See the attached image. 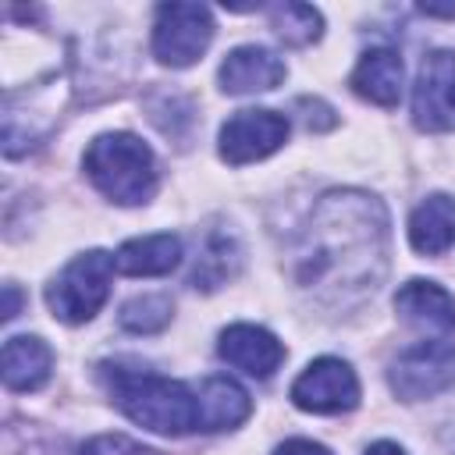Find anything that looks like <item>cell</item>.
I'll use <instances>...</instances> for the list:
<instances>
[{"label": "cell", "instance_id": "1", "mask_svg": "<svg viewBox=\"0 0 455 455\" xmlns=\"http://www.w3.org/2000/svg\"><path fill=\"white\" fill-rule=\"evenodd\" d=\"M100 377L114 398V405L139 427L167 437H181L188 430H199V395L171 377H160L142 366L124 363H103Z\"/></svg>", "mask_w": 455, "mask_h": 455}, {"label": "cell", "instance_id": "2", "mask_svg": "<svg viewBox=\"0 0 455 455\" xmlns=\"http://www.w3.org/2000/svg\"><path fill=\"white\" fill-rule=\"evenodd\" d=\"M85 174L89 181L114 203L135 206L146 203L156 188V160L153 149L132 132H107L96 135L85 149Z\"/></svg>", "mask_w": 455, "mask_h": 455}, {"label": "cell", "instance_id": "3", "mask_svg": "<svg viewBox=\"0 0 455 455\" xmlns=\"http://www.w3.org/2000/svg\"><path fill=\"white\" fill-rule=\"evenodd\" d=\"M114 256L103 249H89L75 256L46 288V306L60 323H85L100 313V306L110 295L114 277Z\"/></svg>", "mask_w": 455, "mask_h": 455}, {"label": "cell", "instance_id": "4", "mask_svg": "<svg viewBox=\"0 0 455 455\" xmlns=\"http://www.w3.org/2000/svg\"><path fill=\"white\" fill-rule=\"evenodd\" d=\"M213 39V18L203 4H160L153 21V53L167 68L196 64Z\"/></svg>", "mask_w": 455, "mask_h": 455}, {"label": "cell", "instance_id": "5", "mask_svg": "<svg viewBox=\"0 0 455 455\" xmlns=\"http://www.w3.org/2000/svg\"><path fill=\"white\" fill-rule=\"evenodd\" d=\"M387 384L402 402H419V398H434L448 391L455 384V345L430 338V341L405 348L391 363Z\"/></svg>", "mask_w": 455, "mask_h": 455}, {"label": "cell", "instance_id": "6", "mask_svg": "<svg viewBox=\"0 0 455 455\" xmlns=\"http://www.w3.org/2000/svg\"><path fill=\"white\" fill-rule=\"evenodd\" d=\"M291 402L306 412H320V416H334V412H348L359 405V380L352 373L348 363L323 355L313 359L291 384Z\"/></svg>", "mask_w": 455, "mask_h": 455}, {"label": "cell", "instance_id": "7", "mask_svg": "<svg viewBox=\"0 0 455 455\" xmlns=\"http://www.w3.org/2000/svg\"><path fill=\"white\" fill-rule=\"evenodd\" d=\"M412 117L423 132H455V53L434 50L419 64Z\"/></svg>", "mask_w": 455, "mask_h": 455}, {"label": "cell", "instance_id": "8", "mask_svg": "<svg viewBox=\"0 0 455 455\" xmlns=\"http://www.w3.org/2000/svg\"><path fill=\"white\" fill-rule=\"evenodd\" d=\"M288 139V117L277 110H238L220 128V156L235 167L252 164L281 149Z\"/></svg>", "mask_w": 455, "mask_h": 455}, {"label": "cell", "instance_id": "9", "mask_svg": "<svg viewBox=\"0 0 455 455\" xmlns=\"http://www.w3.org/2000/svg\"><path fill=\"white\" fill-rule=\"evenodd\" d=\"M217 352L228 366L256 380H267L284 359V345L267 327H256V323H231L228 331H220Z\"/></svg>", "mask_w": 455, "mask_h": 455}, {"label": "cell", "instance_id": "10", "mask_svg": "<svg viewBox=\"0 0 455 455\" xmlns=\"http://www.w3.org/2000/svg\"><path fill=\"white\" fill-rule=\"evenodd\" d=\"M395 309L409 327H416L427 338L448 341V334H455V299L434 281L402 284L395 295Z\"/></svg>", "mask_w": 455, "mask_h": 455}, {"label": "cell", "instance_id": "11", "mask_svg": "<svg viewBox=\"0 0 455 455\" xmlns=\"http://www.w3.org/2000/svg\"><path fill=\"white\" fill-rule=\"evenodd\" d=\"M217 78H220V89L231 96L267 92L284 82V60L267 46H235L224 57Z\"/></svg>", "mask_w": 455, "mask_h": 455}, {"label": "cell", "instance_id": "12", "mask_svg": "<svg viewBox=\"0 0 455 455\" xmlns=\"http://www.w3.org/2000/svg\"><path fill=\"white\" fill-rule=\"evenodd\" d=\"M4 384L7 391H36L46 384L50 370H53V352L43 338L32 334H18L4 341Z\"/></svg>", "mask_w": 455, "mask_h": 455}, {"label": "cell", "instance_id": "13", "mask_svg": "<svg viewBox=\"0 0 455 455\" xmlns=\"http://www.w3.org/2000/svg\"><path fill=\"white\" fill-rule=\"evenodd\" d=\"M402 57L387 46H377V50H366L352 71V89L377 103V107H395L398 96H402Z\"/></svg>", "mask_w": 455, "mask_h": 455}, {"label": "cell", "instance_id": "14", "mask_svg": "<svg viewBox=\"0 0 455 455\" xmlns=\"http://www.w3.org/2000/svg\"><path fill=\"white\" fill-rule=\"evenodd\" d=\"M181 263V238L178 235H142L124 242L114 252V267L128 277H160Z\"/></svg>", "mask_w": 455, "mask_h": 455}, {"label": "cell", "instance_id": "15", "mask_svg": "<svg viewBox=\"0 0 455 455\" xmlns=\"http://www.w3.org/2000/svg\"><path fill=\"white\" fill-rule=\"evenodd\" d=\"M409 242L419 256H441L455 245V199L427 196L409 217Z\"/></svg>", "mask_w": 455, "mask_h": 455}, {"label": "cell", "instance_id": "16", "mask_svg": "<svg viewBox=\"0 0 455 455\" xmlns=\"http://www.w3.org/2000/svg\"><path fill=\"white\" fill-rule=\"evenodd\" d=\"M196 395H199V430H231L252 412L249 395L228 377H206Z\"/></svg>", "mask_w": 455, "mask_h": 455}, {"label": "cell", "instance_id": "17", "mask_svg": "<svg viewBox=\"0 0 455 455\" xmlns=\"http://www.w3.org/2000/svg\"><path fill=\"white\" fill-rule=\"evenodd\" d=\"M270 18H274V32L291 46H306L320 39V28H323L320 11L309 4H281L270 11Z\"/></svg>", "mask_w": 455, "mask_h": 455}, {"label": "cell", "instance_id": "18", "mask_svg": "<svg viewBox=\"0 0 455 455\" xmlns=\"http://www.w3.org/2000/svg\"><path fill=\"white\" fill-rule=\"evenodd\" d=\"M167 323H171V299L167 295H142L121 309V327L135 331V334H153Z\"/></svg>", "mask_w": 455, "mask_h": 455}, {"label": "cell", "instance_id": "19", "mask_svg": "<svg viewBox=\"0 0 455 455\" xmlns=\"http://www.w3.org/2000/svg\"><path fill=\"white\" fill-rule=\"evenodd\" d=\"M82 455H160V451H153V448H142V444H135V441H128V437H96V441H89L85 448H82Z\"/></svg>", "mask_w": 455, "mask_h": 455}, {"label": "cell", "instance_id": "20", "mask_svg": "<svg viewBox=\"0 0 455 455\" xmlns=\"http://www.w3.org/2000/svg\"><path fill=\"white\" fill-rule=\"evenodd\" d=\"M274 455H331L323 444H316V441H306V437H291V441H284Z\"/></svg>", "mask_w": 455, "mask_h": 455}, {"label": "cell", "instance_id": "21", "mask_svg": "<svg viewBox=\"0 0 455 455\" xmlns=\"http://www.w3.org/2000/svg\"><path fill=\"white\" fill-rule=\"evenodd\" d=\"M4 295H7V306H4V320H11V316H18V302H21V299H18V288H14V284H7V288H4Z\"/></svg>", "mask_w": 455, "mask_h": 455}, {"label": "cell", "instance_id": "22", "mask_svg": "<svg viewBox=\"0 0 455 455\" xmlns=\"http://www.w3.org/2000/svg\"><path fill=\"white\" fill-rule=\"evenodd\" d=\"M366 455H405V451L398 444H391V441H377V444L366 448Z\"/></svg>", "mask_w": 455, "mask_h": 455}, {"label": "cell", "instance_id": "23", "mask_svg": "<svg viewBox=\"0 0 455 455\" xmlns=\"http://www.w3.org/2000/svg\"><path fill=\"white\" fill-rule=\"evenodd\" d=\"M423 14H434V18H455V7H430V4H419Z\"/></svg>", "mask_w": 455, "mask_h": 455}]
</instances>
